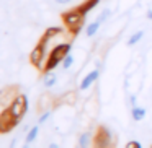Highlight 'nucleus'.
<instances>
[{"label":"nucleus","instance_id":"f257e3e1","mask_svg":"<svg viewBox=\"0 0 152 148\" xmlns=\"http://www.w3.org/2000/svg\"><path fill=\"white\" fill-rule=\"evenodd\" d=\"M70 51H72V44L70 43H61V44H57V46H54L53 51L49 52V56H48L44 70H54L59 64H62L64 57H66Z\"/></svg>","mask_w":152,"mask_h":148},{"label":"nucleus","instance_id":"f03ea898","mask_svg":"<svg viewBox=\"0 0 152 148\" xmlns=\"http://www.w3.org/2000/svg\"><path fill=\"white\" fill-rule=\"evenodd\" d=\"M64 21H66L69 31H72V34H79L80 31H82L83 21H85V13H83L79 7V8H75V10L67 12V13L64 15Z\"/></svg>","mask_w":152,"mask_h":148},{"label":"nucleus","instance_id":"7ed1b4c3","mask_svg":"<svg viewBox=\"0 0 152 148\" xmlns=\"http://www.w3.org/2000/svg\"><path fill=\"white\" fill-rule=\"evenodd\" d=\"M28 108H30V103H28L26 96L25 95H17V98L12 101V104L7 108V111L10 112L15 119H21L28 112Z\"/></svg>","mask_w":152,"mask_h":148},{"label":"nucleus","instance_id":"20e7f679","mask_svg":"<svg viewBox=\"0 0 152 148\" xmlns=\"http://www.w3.org/2000/svg\"><path fill=\"white\" fill-rule=\"evenodd\" d=\"M46 56H48V49L43 44H38L33 49V52L30 54V60L36 69H43V67H46V64H44V60L48 59Z\"/></svg>","mask_w":152,"mask_h":148},{"label":"nucleus","instance_id":"39448f33","mask_svg":"<svg viewBox=\"0 0 152 148\" xmlns=\"http://www.w3.org/2000/svg\"><path fill=\"white\" fill-rule=\"evenodd\" d=\"M98 77H100V69H98V67H96V69H93V70H90V72L87 73L82 80H80L79 91H87V90H90L93 85H95L96 80H98Z\"/></svg>","mask_w":152,"mask_h":148},{"label":"nucleus","instance_id":"423d86ee","mask_svg":"<svg viewBox=\"0 0 152 148\" xmlns=\"http://www.w3.org/2000/svg\"><path fill=\"white\" fill-rule=\"evenodd\" d=\"M20 119H15L7 109H4L2 116H0V130L2 132H10L13 127H17Z\"/></svg>","mask_w":152,"mask_h":148},{"label":"nucleus","instance_id":"0eeeda50","mask_svg":"<svg viewBox=\"0 0 152 148\" xmlns=\"http://www.w3.org/2000/svg\"><path fill=\"white\" fill-rule=\"evenodd\" d=\"M98 108H100L98 99L93 96V98H88V99L85 101V106H83V112H85L87 116H90L92 119H95L96 116H98Z\"/></svg>","mask_w":152,"mask_h":148},{"label":"nucleus","instance_id":"6e6552de","mask_svg":"<svg viewBox=\"0 0 152 148\" xmlns=\"http://www.w3.org/2000/svg\"><path fill=\"white\" fill-rule=\"evenodd\" d=\"M110 138H111L110 130H108V129H105V127H102L98 130V134H96L95 145H96V147H106V145H110Z\"/></svg>","mask_w":152,"mask_h":148},{"label":"nucleus","instance_id":"1a4fd4ad","mask_svg":"<svg viewBox=\"0 0 152 148\" xmlns=\"http://www.w3.org/2000/svg\"><path fill=\"white\" fill-rule=\"evenodd\" d=\"M95 137H96V135H93L90 130H87V132H83V134L79 135V140H77V143H79V147L87 148V147H90L92 143H95V142H93V138H95Z\"/></svg>","mask_w":152,"mask_h":148},{"label":"nucleus","instance_id":"9d476101","mask_svg":"<svg viewBox=\"0 0 152 148\" xmlns=\"http://www.w3.org/2000/svg\"><path fill=\"white\" fill-rule=\"evenodd\" d=\"M43 83L48 90L54 88V86L57 85V73H54L53 70H46V73H44V77H43Z\"/></svg>","mask_w":152,"mask_h":148},{"label":"nucleus","instance_id":"9b49d317","mask_svg":"<svg viewBox=\"0 0 152 148\" xmlns=\"http://www.w3.org/2000/svg\"><path fill=\"white\" fill-rule=\"evenodd\" d=\"M38 135H39V124L30 127V130L26 132V137H25V147L34 143V142H36V138H38Z\"/></svg>","mask_w":152,"mask_h":148},{"label":"nucleus","instance_id":"f8f14e48","mask_svg":"<svg viewBox=\"0 0 152 148\" xmlns=\"http://www.w3.org/2000/svg\"><path fill=\"white\" fill-rule=\"evenodd\" d=\"M145 114H147V111H145L142 106H131V117L134 122H141L142 119L145 117Z\"/></svg>","mask_w":152,"mask_h":148},{"label":"nucleus","instance_id":"ddd939ff","mask_svg":"<svg viewBox=\"0 0 152 148\" xmlns=\"http://www.w3.org/2000/svg\"><path fill=\"white\" fill-rule=\"evenodd\" d=\"M102 21L98 20V18H96L95 21H92V23L88 25V26H87V31H85V36L87 38H93L95 36L96 33H98V30H100V26H102Z\"/></svg>","mask_w":152,"mask_h":148},{"label":"nucleus","instance_id":"4468645a","mask_svg":"<svg viewBox=\"0 0 152 148\" xmlns=\"http://www.w3.org/2000/svg\"><path fill=\"white\" fill-rule=\"evenodd\" d=\"M51 106H53V98H51L49 95H43V96H41V99L38 101V109H39V111L51 109Z\"/></svg>","mask_w":152,"mask_h":148},{"label":"nucleus","instance_id":"2eb2a0df","mask_svg":"<svg viewBox=\"0 0 152 148\" xmlns=\"http://www.w3.org/2000/svg\"><path fill=\"white\" fill-rule=\"evenodd\" d=\"M144 34H145L144 30H137L136 33H132L131 36H129V39H128V46H136V44L144 38Z\"/></svg>","mask_w":152,"mask_h":148},{"label":"nucleus","instance_id":"dca6fc26","mask_svg":"<svg viewBox=\"0 0 152 148\" xmlns=\"http://www.w3.org/2000/svg\"><path fill=\"white\" fill-rule=\"evenodd\" d=\"M74 64H75V56H74L72 52H69L66 57H64V60H62L61 65H62L64 70H69V69H72V67H74Z\"/></svg>","mask_w":152,"mask_h":148},{"label":"nucleus","instance_id":"f3484780","mask_svg":"<svg viewBox=\"0 0 152 148\" xmlns=\"http://www.w3.org/2000/svg\"><path fill=\"white\" fill-rule=\"evenodd\" d=\"M75 101H77V93H74V91H69V93H66L64 95V98H61V104H75Z\"/></svg>","mask_w":152,"mask_h":148},{"label":"nucleus","instance_id":"a211bd4d","mask_svg":"<svg viewBox=\"0 0 152 148\" xmlns=\"http://www.w3.org/2000/svg\"><path fill=\"white\" fill-rule=\"evenodd\" d=\"M98 4H100V0H88V2H87L85 5H80V10H82L83 13L87 15L90 10H93V8H95Z\"/></svg>","mask_w":152,"mask_h":148},{"label":"nucleus","instance_id":"6ab92c4d","mask_svg":"<svg viewBox=\"0 0 152 148\" xmlns=\"http://www.w3.org/2000/svg\"><path fill=\"white\" fill-rule=\"evenodd\" d=\"M111 13H113V10H111V8H108V7H106V8H103V10H102V13L98 15V20L102 21V23H105V21L108 20L110 17H111Z\"/></svg>","mask_w":152,"mask_h":148},{"label":"nucleus","instance_id":"aec40b11","mask_svg":"<svg viewBox=\"0 0 152 148\" xmlns=\"http://www.w3.org/2000/svg\"><path fill=\"white\" fill-rule=\"evenodd\" d=\"M51 116H53V111H51V109H46V111H44L43 114L39 116V119H38V124H39V125H41V124H44V122H46L48 119L51 117Z\"/></svg>","mask_w":152,"mask_h":148},{"label":"nucleus","instance_id":"412c9836","mask_svg":"<svg viewBox=\"0 0 152 148\" xmlns=\"http://www.w3.org/2000/svg\"><path fill=\"white\" fill-rule=\"evenodd\" d=\"M134 69H137V62H131L128 67H126V77H129V75H132V73H136Z\"/></svg>","mask_w":152,"mask_h":148},{"label":"nucleus","instance_id":"4be33fe9","mask_svg":"<svg viewBox=\"0 0 152 148\" xmlns=\"http://www.w3.org/2000/svg\"><path fill=\"white\" fill-rule=\"evenodd\" d=\"M126 147H128V148H131V147H136V148H141L142 145L139 143V142H128V143H126Z\"/></svg>","mask_w":152,"mask_h":148},{"label":"nucleus","instance_id":"5701e85b","mask_svg":"<svg viewBox=\"0 0 152 148\" xmlns=\"http://www.w3.org/2000/svg\"><path fill=\"white\" fill-rule=\"evenodd\" d=\"M56 4H59V5H67V4H72L74 0H54Z\"/></svg>","mask_w":152,"mask_h":148},{"label":"nucleus","instance_id":"b1692460","mask_svg":"<svg viewBox=\"0 0 152 148\" xmlns=\"http://www.w3.org/2000/svg\"><path fill=\"white\" fill-rule=\"evenodd\" d=\"M129 103H131V106H136V95L129 96Z\"/></svg>","mask_w":152,"mask_h":148},{"label":"nucleus","instance_id":"393cba45","mask_svg":"<svg viewBox=\"0 0 152 148\" xmlns=\"http://www.w3.org/2000/svg\"><path fill=\"white\" fill-rule=\"evenodd\" d=\"M147 18H149V20H152V4L149 5V10H147Z\"/></svg>","mask_w":152,"mask_h":148},{"label":"nucleus","instance_id":"a878e982","mask_svg":"<svg viewBox=\"0 0 152 148\" xmlns=\"http://www.w3.org/2000/svg\"><path fill=\"white\" fill-rule=\"evenodd\" d=\"M57 147H59L57 143H49V148H57Z\"/></svg>","mask_w":152,"mask_h":148}]
</instances>
